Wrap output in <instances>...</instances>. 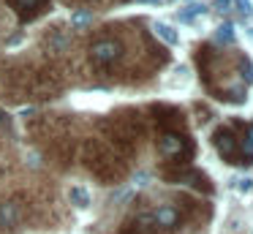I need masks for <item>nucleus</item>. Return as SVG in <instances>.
I'll return each mask as SVG.
<instances>
[{
    "label": "nucleus",
    "mask_w": 253,
    "mask_h": 234,
    "mask_svg": "<svg viewBox=\"0 0 253 234\" xmlns=\"http://www.w3.org/2000/svg\"><path fill=\"white\" fill-rule=\"evenodd\" d=\"M123 41H117V38H98V41H93V47H90V60H93L95 65H112L117 63V60L123 57Z\"/></svg>",
    "instance_id": "20e7f679"
},
{
    "label": "nucleus",
    "mask_w": 253,
    "mask_h": 234,
    "mask_svg": "<svg viewBox=\"0 0 253 234\" xmlns=\"http://www.w3.org/2000/svg\"><path fill=\"white\" fill-rule=\"evenodd\" d=\"M153 30H155V36H158L164 44H169V47H177V44H180V33H177L171 25H166V22H155Z\"/></svg>",
    "instance_id": "9d476101"
},
{
    "label": "nucleus",
    "mask_w": 253,
    "mask_h": 234,
    "mask_svg": "<svg viewBox=\"0 0 253 234\" xmlns=\"http://www.w3.org/2000/svg\"><path fill=\"white\" fill-rule=\"evenodd\" d=\"M71 22H74V25H84V22H90V14H87V11H79V14L71 16Z\"/></svg>",
    "instance_id": "2eb2a0df"
},
{
    "label": "nucleus",
    "mask_w": 253,
    "mask_h": 234,
    "mask_svg": "<svg viewBox=\"0 0 253 234\" xmlns=\"http://www.w3.org/2000/svg\"><path fill=\"white\" fill-rule=\"evenodd\" d=\"M177 221H180V212L171 204H161L158 210L153 212V223L158 229H171V226H177Z\"/></svg>",
    "instance_id": "1a4fd4ad"
},
{
    "label": "nucleus",
    "mask_w": 253,
    "mask_h": 234,
    "mask_svg": "<svg viewBox=\"0 0 253 234\" xmlns=\"http://www.w3.org/2000/svg\"><path fill=\"white\" fill-rule=\"evenodd\" d=\"M196 14H204V5H188V8H185V11H180L177 16H180L182 22H191Z\"/></svg>",
    "instance_id": "f8f14e48"
},
{
    "label": "nucleus",
    "mask_w": 253,
    "mask_h": 234,
    "mask_svg": "<svg viewBox=\"0 0 253 234\" xmlns=\"http://www.w3.org/2000/svg\"><path fill=\"white\" fill-rule=\"evenodd\" d=\"M30 90H33L36 95H41V98L55 95V93L63 90V76L57 74L55 68L39 71V74H33V79H30Z\"/></svg>",
    "instance_id": "423d86ee"
},
{
    "label": "nucleus",
    "mask_w": 253,
    "mask_h": 234,
    "mask_svg": "<svg viewBox=\"0 0 253 234\" xmlns=\"http://www.w3.org/2000/svg\"><path fill=\"white\" fill-rule=\"evenodd\" d=\"M218 41H223V44H231V41H234V33H231V25L218 27Z\"/></svg>",
    "instance_id": "ddd939ff"
},
{
    "label": "nucleus",
    "mask_w": 253,
    "mask_h": 234,
    "mask_svg": "<svg viewBox=\"0 0 253 234\" xmlns=\"http://www.w3.org/2000/svg\"><path fill=\"white\" fill-rule=\"evenodd\" d=\"M215 5H218V11H220V14H231L237 3H234V0H218Z\"/></svg>",
    "instance_id": "4468645a"
},
{
    "label": "nucleus",
    "mask_w": 253,
    "mask_h": 234,
    "mask_svg": "<svg viewBox=\"0 0 253 234\" xmlns=\"http://www.w3.org/2000/svg\"><path fill=\"white\" fill-rule=\"evenodd\" d=\"M139 3H155V5H161V3H166V0H139Z\"/></svg>",
    "instance_id": "f3484780"
},
{
    "label": "nucleus",
    "mask_w": 253,
    "mask_h": 234,
    "mask_svg": "<svg viewBox=\"0 0 253 234\" xmlns=\"http://www.w3.org/2000/svg\"><path fill=\"white\" fill-rule=\"evenodd\" d=\"M164 177L169 180V183H182V185H191V188L196 190H204V193H210L212 190V185H210L207 174H202L199 169H188V166H177V169H166Z\"/></svg>",
    "instance_id": "39448f33"
},
{
    "label": "nucleus",
    "mask_w": 253,
    "mask_h": 234,
    "mask_svg": "<svg viewBox=\"0 0 253 234\" xmlns=\"http://www.w3.org/2000/svg\"><path fill=\"white\" fill-rule=\"evenodd\" d=\"M212 144H215V150H218V152H220V155H223L229 163H242L240 136H237L231 128H223V125H220V128L212 134Z\"/></svg>",
    "instance_id": "7ed1b4c3"
},
{
    "label": "nucleus",
    "mask_w": 253,
    "mask_h": 234,
    "mask_svg": "<svg viewBox=\"0 0 253 234\" xmlns=\"http://www.w3.org/2000/svg\"><path fill=\"white\" fill-rule=\"evenodd\" d=\"M68 3H90V0H68Z\"/></svg>",
    "instance_id": "a211bd4d"
},
{
    "label": "nucleus",
    "mask_w": 253,
    "mask_h": 234,
    "mask_svg": "<svg viewBox=\"0 0 253 234\" xmlns=\"http://www.w3.org/2000/svg\"><path fill=\"white\" fill-rule=\"evenodd\" d=\"M237 183H240V190H251V188H253V180H251V177H245V180H237Z\"/></svg>",
    "instance_id": "dca6fc26"
},
{
    "label": "nucleus",
    "mask_w": 253,
    "mask_h": 234,
    "mask_svg": "<svg viewBox=\"0 0 253 234\" xmlns=\"http://www.w3.org/2000/svg\"><path fill=\"white\" fill-rule=\"evenodd\" d=\"M82 161L84 166L93 172V177H98L106 185H117L126 177V166L123 161L104 144L101 139H87L82 144Z\"/></svg>",
    "instance_id": "f257e3e1"
},
{
    "label": "nucleus",
    "mask_w": 253,
    "mask_h": 234,
    "mask_svg": "<svg viewBox=\"0 0 253 234\" xmlns=\"http://www.w3.org/2000/svg\"><path fill=\"white\" fill-rule=\"evenodd\" d=\"M158 152L164 158H177V166L185 163V158L191 155V141L180 134V131H164L158 136Z\"/></svg>",
    "instance_id": "f03ea898"
},
{
    "label": "nucleus",
    "mask_w": 253,
    "mask_h": 234,
    "mask_svg": "<svg viewBox=\"0 0 253 234\" xmlns=\"http://www.w3.org/2000/svg\"><path fill=\"white\" fill-rule=\"evenodd\" d=\"M8 5L14 8V14L19 16L22 22L36 19L39 14H44L49 8V0H8Z\"/></svg>",
    "instance_id": "0eeeda50"
},
{
    "label": "nucleus",
    "mask_w": 253,
    "mask_h": 234,
    "mask_svg": "<svg viewBox=\"0 0 253 234\" xmlns=\"http://www.w3.org/2000/svg\"><path fill=\"white\" fill-rule=\"evenodd\" d=\"M68 199H71V204L82 207V210H84V207L90 204V193H87V190L82 188V185H74V188L68 190Z\"/></svg>",
    "instance_id": "9b49d317"
},
{
    "label": "nucleus",
    "mask_w": 253,
    "mask_h": 234,
    "mask_svg": "<svg viewBox=\"0 0 253 234\" xmlns=\"http://www.w3.org/2000/svg\"><path fill=\"white\" fill-rule=\"evenodd\" d=\"M25 221V210L19 201H0V229H17Z\"/></svg>",
    "instance_id": "6e6552de"
}]
</instances>
